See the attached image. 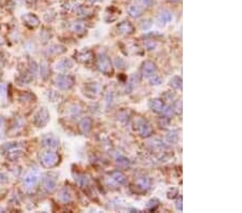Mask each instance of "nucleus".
Segmentation results:
<instances>
[{
  "mask_svg": "<svg viewBox=\"0 0 242 213\" xmlns=\"http://www.w3.org/2000/svg\"><path fill=\"white\" fill-rule=\"evenodd\" d=\"M39 179H40V173L37 169H31L30 171L26 173L24 178V181H23V185H24V189L26 191H31L37 186L38 182H39Z\"/></svg>",
  "mask_w": 242,
  "mask_h": 213,
  "instance_id": "obj_1",
  "label": "nucleus"
},
{
  "mask_svg": "<svg viewBox=\"0 0 242 213\" xmlns=\"http://www.w3.org/2000/svg\"><path fill=\"white\" fill-rule=\"evenodd\" d=\"M59 162L58 154L55 152H45L41 155V164L43 167L45 168H52L56 166Z\"/></svg>",
  "mask_w": 242,
  "mask_h": 213,
  "instance_id": "obj_2",
  "label": "nucleus"
},
{
  "mask_svg": "<svg viewBox=\"0 0 242 213\" xmlns=\"http://www.w3.org/2000/svg\"><path fill=\"white\" fill-rule=\"evenodd\" d=\"M2 150L7 153V157H9L10 159L17 158L23 153V148L16 143H8L2 146Z\"/></svg>",
  "mask_w": 242,
  "mask_h": 213,
  "instance_id": "obj_3",
  "label": "nucleus"
},
{
  "mask_svg": "<svg viewBox=\"0 0 242 213\" xmlns=\"http://www.w3.org/2000/svg\"><path fill=\"white\" fill-rule=\"evenodd\" d=\"M48 122V112L45 108H41L35 115L33 123L38 127H43Z\"/></svg>",
  "mask_w": 242,
  "mask_h": 213,
  "instance_id": "obj_4",
  "label": "nucleus"
},
{
  "mask_svg": "<svg viewBox=\"0 0 242 213\" xmlns=\"http://www.w3.org/2000/svg\"><path fill=\"white\" fill-rule=\"evenodd\" d=\"M42 144L46 148H55L58 146V140L56 138L52 135H48L44 136L42 139Z\"/></svg>",
  "mask_w": 242,
  "mask_h": 213,
  "instance_id": "obj_5",
  "label": "nucleus"
},
{
  "mask_svg": "<svg viewBox=\"0 0 242 213\" xmlns=\"http://www.w3.org/2000/svg\"><path fill=\"white\" fill-rule=\"evenodd\" d=\"M98 66H99V69L102 71V72H105V73L112 72V69H111V62L105 56L100 57L99 62H98Z\"/></svg>",
  "mask_w": 242,
  "mask_h": 213,
  "instance_id": "obj_6",
  "label": "nucleus"
},
{
  "mask_svg": "<svg viewBox=\"0 0 242 213\" xmlns=\"http://www.w3.org/2000/svg\"><path fill=\"white\" fill-rule=\"evenodd\" d=\"M43 184V189H45L46 191H53L55 189V186H56V180L53 179L52 177H44L42 181Z\"/></svg>",
  "mask_w": 242,
  "mask_h": 213,
  "instance_id": "obj_7",
  "label": "nucleus"
},
{
  "mask_svg": "<svg viewBox=\"0 0 242 213\" xmlns=\"http://www.w3.org/2000/svg\"><path fill=\"white\" fill-rule=\"evenodd\" d=\"M56 85L60 89H67L72 85V83L70 82V78H68V76H58L56 78Z\"/></svg>",
  "mask_w": 242,
  "mask_h": 213,
  "instance_id": "obj_8",
  "label": "nucleus"
},
{
  "mask_svg": "<svg viewBox=\"0 0 242 213\" xmlns=\"http://www.w3.org/2000/svg\"><path fill=\"white\" fill-rule=\"evenodd\" d=\"M24 21L30 27H36V26L39 25V19L33 14H27L26 16H24Z\"/></svg>",
  "mask_w": 242,
  "mask_h": 213,
  "instance_id": "obj_9",
  "label": "nucleus"
},
{
  "mask_svg": "<svg viewBox=\"0 0 242 213\" xmlns=\"http://www.w3.org/2000/svg\"><path fill=\"white\" fill-rule=\"evenodd\" d=\"M155 71H156L155 65L151 64V62H146V64H144V66H143V73H144V76H154Z\"/></svg>",
  "mask_w": 242,
  "mask_h": 213,
  "instance_id": "obj_10",
  "label": "nucleus"
},
{
  "mask_svg": "<svg viewBox=\"0 0 242 213\" xmlns=\"http://www.w3.org/2000/svg\"><path fill=\"white\" fill-rule=\"evenodd\" d=\"M151 107H152V109H153L154 111H156V112H161V111L164 110V103L161 102L159 99L153 100V101L151 102Z\"/></svg>",
  "mask_w": 242,
  "mask_h": 213,
  "instance_id": "obj_11",
  "label": "nucleus"
},
{
  "mask_svg": "<svg viewBox=\"0 0 242 213\" xmlns=\"http://www.w3.org/2000/svg\"><path fill=\"white\" fill-rule=\"evenodd\" d=\"M139 132L141 134V136H150V134L152 132V129H151V127L148 126L146 123H143L142 125H141V127L139 128Z\"/></svg>",
  "mask_w": 242,
  "mask_h": 213,
  "instance_id": "obj_12",
  "label": "nucleus"
},
{
  "mask_svg": "<svg viewBox=\"0 0 242 213\" xmlns=\"http://www.w3.org/2000/svg\"><path fill=\"white\" fill-rule=\"evenodd\" d=\"M71 67V64H70L69 60H62L60 62H58L56 66V69L59 71H64V70H67L68 68Z\"/></svg>",
  "mask_w": 242,
  "mask_h": 213,
  "instance_id": "obj_13",
  "label": "nucleus"
},
{
  "mask_svg": "<svg viewBox=\"0 0 242 213\" xmlns=\"http://www.w3.org/2000/svg\"><path fill=\"white\" fill-rule=\"evenodd\" d=\"M118 29L121 30L122 33H131L132 30H134V28H132V26L129 24V23L124 22L123 24H121L118 26Z\"/></svg>",
  "mask_w": 242,
  "mask_h": 213,
  "instance_id": "obj_14",
  "label": "nucleus"
},
{
  "mask_svg": "<svg viewBox=\"0 0 242 213\" xmlns=\"http://www.w3.org/2000/svg\"><path fill=\"white\" fill-rule=\"evenodd\" d=\"M112 177L115 179L117 182H120L121 184H123V183H125V182H126V177H125V175H124L122 172H118V171H116V172L113 173Z\"/></svg>",
  "mask_w": 242,
  "mask_h": 213,
  "instance_id": "obj_15",
  "label": "nucleus"
},
{
  "mask_svg": "<svg viewBox=\"0 0 242 213\" xmlns=\"http://www.w3.org/2000/svg\"><path fill=\"white\" fill-rule=\"evenodd\" d=\"M58 198L62 200V201L67 202V201H69V200H70V195H69V193L66 191V189H62V191H60V194H59Z\"/></svg>",
  "mask_w": 242,
  "mask_h": 213,
  "instance_id": "obj_16",
  "label": "nucleus"
},
{
  "mask_svg": "<svg viewBox=\"0 0 242 213\" xmlns=\"http://www.w3.org/2000/svg\"><path fill=\"white\" fill-rule=\"evenodd\" d=\"M129 12H130L132 16H139L140 14H141V8L138 6H132L131 8L129 9Z\"/></svg>",
  "mask_w": 242,
  "mask_h": 213,
  "instance_id": "obj_17",
  "label": "nucleus"
},
{
  "mask_svg": "<svg viewBox=\"0 0 242 213\" xmlns=\"http://www.w3.org/2000/svg\"><path fill=\"white\" fill-rule=\"evenodd\" d=\"M172 17H171V14L170 13H167V12H165V13H161L160 15H159V19H160L161 22H164V23H167V22H169L170 19H171Z\"/></svg>",
  "mask_w": 242,
  "mask_h": 213,
  "instance_id": "obj_18",
  "label": "nucleus"
},
{
  "mask_svg": "<svg viewBox=\"0 0 242 213\" xmlns=\"http://www.w3.org/2000/svg\"><path fill=\"white\" fill-rule=\"evenodd\" d=\"M8 181H9V178H8V177H7V175H5L4 173L0 172V184L7 183Z\"/></svg>",
  "mask_w": 242,
  "mask_h": 213,
  "instance_id": "obj_19",
  "label": "nucleus"
},
{
  "mask_svg": "<svg viewBox=\"0 0 242 213\" xmlns=\"http://www.w3.org/2000/svg\"><path fill=\"white\" fill-rule=\"evenodd\" d=\"M2 125H3L2 119H0V138H1V134H2Z\"/></svg>",
  "mask_w": 242,
  "mask_h": 213,
  "instance_id": "obj_20",
  "label": "nucleus"
},
{
  "mask_svg": "<svg viewBox=\"0 0 242 213\" xmlns=\"http://www.w3.org/2000/svg\"><path fill=\"white\" fill-rule=\"evenodd\" d=\"M27 1H32V0H27Z\"/></svg>",
  "mask_w": 242,
  "mask_h": 213,
  "instance_id": "obj_21",
  "label": "nucleus"
},
{
  "mask_svg": "<svg viewBox=\"0 0 242 213\" xmlns=\"http://www.w3.org/2000/svg\"><path fill=\"white\" fill-rule=\"evenodd\" d=\"M172 1H174V0H172Z\"/></svg>",
  "mask_w": 242,
  "mask_h": 213,
  "instance_id": "obj_22",
  "label": "nucleus"
}]
</instances>
